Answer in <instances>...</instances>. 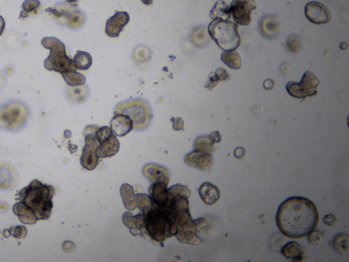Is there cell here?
Wrapping results in <instances>:
<instances>
[{"label": "cell", "instance_id": "obj_1", "mask_svg": "<svg viewBox=\"0 0 349 262\" xmlns=\"http://www.w3.org/2000/svg\"><path fill=\"white\" fill-rule=\"evenodd\" d=\"M276 220L282 233L291 239H300L315 229L319 214L312 202L307 198L292 197L280 204Z\"/></svg>", "mask_w": 349, "mask_h": 262}, {"label": "cell", "instance_id": "obj_2", "mask_svg": "<svg viewBox=\"0 0 349 262\" xmlns=\"http://www.w3.org/2000/svg\"><path fill=\"white\" fill-rule=\"evenodd\" d=\"M55 193L56 189L52 185L42 183L35 179L18 193L17 201L30 208L38 221L47 220L52 212V199Z\"/></svg>", "mask_w": 349, "mask_h": 262}, {"label": "cell", "instance_id": "obj_3", "mask_svg": "<svg viewBox=\"0 0 349 262\" xmlns=\"http://www.w3.org/2000/svg\"><path fill=\"white\" fill-rule=\"evenodd\" d=\"M42 44L50 50V54L44 61V66L49 71L63 74L76 70V65L73 60L66 54V46L62 41L55 37H45L42 40Z\"/></svg>", "mask_w": 349, "mask_h": 262}, {"label": "cell", "instance_id": "obj_4", "mask_svg": "<svg viewBox=\"0 0 349 262\" xmlns=\"http://www.w3.org/2000/svg\"><path fill=\"white\" fill-rule=\"evenodd\" d=\"M208 32L224 51L235 50L240 46L241 39L237 25L229 20H213L208 26Z\"/></svg>", "mask_w": 349, "mask_h": 262}, {"label": "cell", "instance_id": "obj_5", "mask_svg": "<svg viewBox=\"0 0 349 262\" xmlns=\"http://www.w3.org/2000/svg\"><path fill=\"white\" fill-rule=\"evenodd\" d=\"M29 110L23 101H13L0 105V128L2 130H20L26 123Z\"/></svg>", "mask_w": 349, "mask_h": 262}, {"label": "cell", "instance_id": "obj_6", "mask_svg": "<svg viewBox=\"0 0 349 262\" xmlns=\"http://www.w3.org/2000/svg\"><path fill=\"white\" fill-rule=\"evenodd\" d=\"M319 84L320 81L316 76L312 72L307 71L304 74L300 82L295 81L287 82L286 89L292 97L303 99L317 94Z\"/></svg>", "mask_w": 349, "mask_h": 262}, {"label": "cell", "instance_id": "obj_7", "mask_svg": "<svg viewBox=\"0 0 349 262\" xmlns=\"http://www.w3.org/2000/svg\"><path fill=\"white\" fill-rule=\"evenodd\" d=\"M120 107L119 112L130 117L137 127H144L148 121L149 110L142 101H128Z\"/></svg>", "mask_w": 349, "mask_h": 262}, {"label": "cell", "instance_id": "obj_8", "mask_svg": "<svg viewBox=\"0 0 349 262\" xmlns=\"http://www.w3.org/2000/svg\"><path fill=\"white\" fill-rule=\"evenodd\" d=\"M85 145L82 149V156L81 157V164L87 170H94L99 163L98 149L99 145L96 142L95 134H85Z\"/></svg>", "mask_w": 349, "mask_h": 262}, {"label": "cell", "instance_id": "obj_9", "mask_svg": "<svg viewBox=\"0 0 349 262\" xmlns=\"http://www.w3.org/2000/svg\"><path fill=\"white\" fill-rule=\"evenodd\" d=\"M230 8L236 23L248 25L251 22V12L257 8V3L254 0H233Z\"/></svg>", "mask_w": 349, "mask_h": 262}, {"label": "cell", "instance_id": "obj_10", "mask_svg": "<svg viewBox=\"0 0 349 262\" xmlns=\"http://www.w3.org/2000/svg\"><path fill=\"white\" fill-rule=\"evenodd\" d=\"M305 15L308 20L314 24L327 23L331 19L329 10L317 1H311L306 5Z\"/></svg>", "mask_w": 349, "mask_h": 262}, {"label": "cell", "instance_id": "obj_11", "mask_svg": "<svg viewBox=\"0 0 349 262\" xmlns=\"http://www.w3.org/2000/svg\"><path fill=\"white\" fill-rule=\"evenodd\" d=\"M130 21V16L126 12H118L110 17L106 24V35L110 37H118L123 27Z\"/></svg>", "mask_w": 349, "mask_h": 262}, {"label": "cell", "instance_id": "obj_12", "mask_svg": "<svg viewBox=\"0 0 349 262\" xmlns=\"http://www.w3.org/2000/svg\"><path fill=\"white\" fill-rule=\"evenodd\" d=\"M111 129L116 136L122 137L131 132L134 127L131 119L124 114H118L111 120Z\"/></svg>", "mask_w": 349, "mask_h": 262}, {"label": "cell", "instance_id": "obj_13", "mask_svg": "<svg viewBox=\"0 0 349 262\" xmlns=\"http://www.w3.org/2000/svg\"><path fill=\"white\" fill-rule=\"evenodd\" d=\"M122 220L125 226L130 229V232L133 235H140L145 232L146 223L145 215L144 214H139L133 217L131 213L126 212L123 214Z\"/></svg>", "mask_w": 349, "mask_h": 262}, {"label": "cell", "instance_id": "obj_14", "mask_svg": "<svg viewBox=\"0 0 349 262\" xmlns=\"http://www.w3.org/2000/svg\"><path fill=\"white\" fill-rule=\"evenodd\" d=\"M187 164L197 167L202 170H208L213 165V158L210 154L195 151L185 157Z\"/></svg>", "mask_w": 349, "mask_h": 262}, {"label": "cell", "instance_id": "obj_15", "mask_svg": "<svg viewBox=\"0 0 349 262\" xmlns=\"http://www.w3.org/2000/svg\"><path fill=\"white\" fill-rule=\"evenodd\" d=\"M18 179L15 169L6 163H0V189H7L13 187Z\"/></svg>", "mask_w": 349, "mask_h": 262}, {"label": "cell", "instance_id": "obj_16", "mask_svg": "<svg viewBox=\"0 0 349 262\" xmlns=\"http://www.w3.org/2000/svg\"><path fill=\"white\" fill-rule=\"evenodd\" d=\"M195 224L193 221H190L178 227L177 237L184 243H190V244H197L200 242V239L196 235L197 232Z\"/></svg>", "mask_w": 349, "mask_h": 262}, {"label": "cell", "instance_id": "obj_17", "mask_svg": "<svg viewBox=\"0 0 349 262\" xmlns=\"http://www.w3.org/2000/svg\"><path fill=\"white\" fill-rule=\"evenodd\" d=\"M167 182H154L152 187V197L154 202L158 205L159 207H167L168 201H169V196H168V191L166 189L168 185Z\"/></svg>", "mask_w": 349, "mask_h": 262}, {"label": "cell", "instance_id": "obj_18", "mask_svg": "<svg viewBox=\"0 0 349 262\" xmlns=\"http://www.w3.org/2000/svg\"><path fill=\"white\" fill-rule=\"evenodd\" d=\"M120 149V142L117 139L116 134L113 133L111 137L106 141L100 142L98 149L99 158H109L117 154Z\"/></svg>", "mask_w": 349, "mask_h": 262}, {"label": "cell", "instance_id": "obj_19", "mask_svg": "<svg viewBox=\"0 0 349 262\" xmlns=\"http://www.w3.org/2000/svg\"><path fill=\"white\" fill-rule=\"evenodd\" d=\"M199 194L203 201L207 205L215 204L219 200L221 192L214 184L204 182L199 189Z\"/></svg>", "mask_w": 349, "mask_h": 262}, {"label": "cell", "instance_id": "obj_20", "mask_svg": "<svg viewBox=\"0 0 349 262\" xmlns=\"http://www.w3.org/2000/svg\"><path fill=\"white\" fill-rule=\"evenodd\" d=\"M13 213L20 219L22 223L34 225L38 222L33 211L25 206L21 202H17L13 206Z\"/></svg>", "mask_w": 349, "mask_h": 262}, {"label": "cell", "instance_id": "obj_21", "mask_svg": "<svg viewBox=\"0 0 349 262\" xmlns=\"http://www.w3.org/2000/svg\"><path fill=\"white\" fill-rule=\"evenodd\" d=\"M231 15V8L223 0L216 1L209 13V16L214 20H226L230 19Z\"/></svg>", "mask_w": 349, "mask_h": 262}, {"label": "cell", "instance_id": "obj_22", "mask_svg": "<svg viewBox=\"0 0 349 262\" xmlns=\"http://www.w3.org/2000/svg\"><path fill=\"white\" fill-rule=\"evenodd\" d=\"M281 253L288 260L293 262H301L303 260V251L298 243H287L281 249Z\"/></svg>", "mask_w": 349, "mask_h": 262}, {"label": "cell", "instance_id": "obj_23", "mask_svg": "<svg viewBox=\"0 0 349 262\" xmlns=\"http://www.w3.org/2000/svg\"><path fill=\"white\" fill-rule=\"evenodd\" d=\"M120 192L125 207L130 210H135L137 208L136 196L132 186L128 184H122Z\"/></svg>", "mask_w": 349, "mask_h": 262}, {"label": "cell", "instance_id": "obj_24", "mask_svg": "<svg viewBox=\"0 0 349 262\" xmlns=\"http://www.w3.org/2000/svg\"><path fill=\"white\" fill-rule=\"evenodd\" d=\"M146 176L152 180V182H165L168 183V177H166L164 169L159 168L155 165H149L144 169Z\"/></svg>", "mask_w": 349, "mask_h": 262}, {"label": "cell", "instance_id": "obj_25", "mask_svg": "<svg viewBox=\"0 0 349 262\" xmlns=\"http://www.w3.org/2000/svg\"><path fill=\"white\" fill-rule=\"evenodd\" d=\"M229 78V75H228L227 72L225 68H219L215 72L214 75L210 74L208 77V81L205 82V86L209 90H213L218 84H219L220 82L228 80Z\"/></svg>", "mask_w": 349, "mask_h": 262}, {"label": "cell", "instance_id": "obj_26", "mask_svg": "<svg viewBox=\"0 0 349 262\" xmlns=\"http://www.w3.org/2000/svg\"><path fill=\"white\" fill-rule=\"evenodd\" d=\"M221 60L229 68L237 70L242 66V59L240 54L235 50L225 51L222 53Z\"/></svg>", "mask_w": 349, "mask_h": 262}, {"label": "cell", "instance_id": "obj_27", "mask_svg": "<svg viewBox=\"0 0 349 262\" xmlns=\"http://www.w3.org/2000/svg\"><path fill=\"white\" fill-rule=\"evenodd\" d=\"M63 79L70 87L82 86L85 84L86 79L85 76L77 72L76 70H71L62 74Z\"/></svg>", "mask_w": 349, "mask_h": 262}, {"label": "cell", "instance_id": "obj_28", "mask_svg": "<svg viewBox=\"0 0 349 262\" xmlns=\"http://www.w3.org/2000/svg\"><path fill=\"white\" fill-rule=\"evenodd\" d=\"M73 61L77 69L85 70L90 68L92 64V58L88 53L78 51L74 57Z\"/></svg>", "mask_w": 349, "mask_h": 262}, {"label": "cell", "instance_id": "obj_29", "mask_svg": "<svg viewBox=\"0 0 349 262\" xmlns=\"http://www.w3.org/2000/svg\"><path fill=\"white\" fill-rule=\"evenodd\" d=\"M195 151L210 154L215 148V143L209 139V136H201L196 141L194 144Z\"/></svg>", "mask_w": 349, "mask_h": 262}, {"label": "cell", "instance_id": "obj_30", "mask_svg": "<svg viewBox=\"0 0 349 262\" xmlns=\"http://www.w3.org/2000/svg\"><path fill=\"white\" fill-rule=\"evenodd\" d=\"M135 196L137 207L141 208L144 215H147L152 210L153 202L152 199L147 195L144 194H137Z\"/></svg>", "mask_w": 349, "mask_h": 262}, {"label": "cell", "instance_id": "obj_31", "mask_svg": "<svg viewBox=\"0 0 349 262\" xmlns=\"http://www.w3.org/2000/svg\"><path fill=\"white\" fill-rule=\"evenodd\" d=\"M167 191L169 197L183 196V197L189 198L190 196V191L189 190L188 188L180 184L172 186Z\"/></svg>", "mask_w": 349, "mask_h": 262}, {"label": "cell", "instance_id": "obj_32", "mask_svg": "<svg viewBox=\"0 0 349 262\" xmlns=\"http://www.w3.org/2000/svg\"><path fill=\"white\" fill-rule=\"evenodd\" d=\"M40 5H41V1L39 0H25L22 3L23 10L21 13V17L23 18L28 17L29 13L37 10Z\"/></svg>", "mask_w": 349, "mask_h": 262}, {"label": "cell", "instance_id": "obj_33", "mask_svg": "<svg viewBox=\"0 0 349 262\" xmlns=\"http://www.w3.org/2000/svg\"><path fill=\"white\" fill-rule=\"evenodd\" d=\"M113 134L112 130L109 127L104 126L99 127V128L96 130L95 134L96 141H98V142L99 143L102 142L103 141L109 139Z\"/></svg>", "mask_w": 349, "mask_h": 262}, {"label": "cell", "instance_id": "obj_34", "mask_svg": "<svg viewBox=\"0 0 349 262\" xmlns=\"http://www.w3.org/2000/svg\"><path fill=\"white\" fill-rule=\"evenodd\" d=\"M73 87L70 88L68 90V96L69 99L72 101H79L80 99H82L85 94V89L78 86Z\"/></svg>", "mask_w": 349, "mask_h": 262}, {"label": "cell", "instance_id": "obj_35", "mask_svg": "<svg viewBox=\"0 0 349 262\" xmlns=\"http://www.w3.org/2000/svg\"><path fill=\"white\" fill-rule=\"evenodd\" d=\"M8 232L10 235L17 239H23L27 235V230L25 227L23 225H19V226H13L10 227Z\"/></svg>", "mask_w": 349, "mask_h": 262}, {"label": "cell", "instance_id": "obj_36", "mask_svg": "<svg viewBox=\"0 0 349 262\" xmlns=\"http://www.w3.org/2000/svg\"><path fill=\"white\" fill-rule=\"evenodd\" d=\"M276 23L273 20H266L263 23V29L264 32H267V34H273L274 30H276Z\"/></svg>", "mask_w": 349, "mask_h": 262}, {"label": "cell", "instance_id": "obj_37", "mask_svg": "<svg viewBox=\"0 0 349 262\" xmlns=\"http://www.w3.org/2000/svg\"><path fill=\"white\" fill-rule=\"evenodd\" d=\"M171 121L173 123V128L175 131L182 130L185 127V121L181 117H172Z\"/></svg>", "mask_w": 349, "mask_h": 262}, {"label": "cell", "instance_id": "obj_38", "mask_svg": "<svg viewBox=\"0 0 349 262\" xmlns=\"http://www.w3.org/2000/svg\"><path fill=\"white\" fill-rule=\"evenodd\" d=\"M287 43H288V46L289 49L292 46L295 45L297 51V50L300 49V46L302 45L300 40L297 39V38L295 37V36H291V37L288 40V42H287Z\"/></svg>", "mask_w": 349, "mask_h": 262}, {"label": "cell", "instance_id": "obj_39", "mask_svg": "<svg viewBox=\"0 0 349 262\" xmlns=\"http://www.w3.org/2000/svg\"><path fill=\"white\" fill-rule=\"evenodd\" d=\"M323 221V223L326 224V225H330V226L334 225L335 223H336V217H335L334 215H331V214H329V215H327L326 216H325Z\"/></svg>", "mask_w": 349, "mask_h": 262}, {"label": "cell", "instance_id": "obj_40", "mask_svg": "<svg viewBox=\"0 0 349 262\" xmlns=\"http://www.w3.org/2000/svg\"><path fill=\"white\" fill-rule=\"evenodd\" d=\"M81 20H82V17H81L80 15L75 14V15L70 17L69 24L71 25V27H77L81 23Z\"/></svg>", "mask_w": 349, "mask_h": 262}, {"label": "cell", "instance_id": "obj_41", "mask_svg": "<svg viewBox=\"0 0 349 262\" xmlns=\"http://www.w3.org/2000/svg\"><path fill=\"white\" fill-rule=\"evenodd\" d=\"M62 248L63 251H66L67 253L72 252L75 249V244L71 241H64L63 242Z\"/></svg>", "mask_w": 349, "mask_h": 262}, {"label": "cell", "instance_id": "obj_42", "mask_svg": "<svg viewBox=\"0 0 349 262\" xmlns=\"http://www.w3.org/2000/svg\"><path fill=\"white\" fill-rule=\"evenodd\" d=\"M209 138L213 142L215 143V144H216V143H219L221 142L222 139L221 134H220V132H218V131L211 133L210 135L209 136Z\"/></svg>", "mask_w": 349, "mask_h": 262}, {"label": "cell", "instance_id": "obj_43", "mask_svg": "<svg viewBox=\"0 0 349 262\" xmlns=\"http://www.w3.org/2000/svg\"><path fill=\"white\" fill-rule=\"evenodd\" d=\"M194 224H195L196 228L197 230H200L202 227L205 226L207 225V222L204 220V219H198V220L193 221Z\"/></svg>", "mask_w": 349, "mask_h": 262}, {"label": "cell", "instance_id": "obj_44", "mask_svg": "<svg viewBox=\"0 0 349 262\" xmlns=\"http://www.w3.org/2000/svg\"><path fill=\"white\" fill-rule=\"evenodd\" d=\"M246 151L244 148L242 147H237L236 149L235 150V152H234V156L235 158L237 159H242L244 156H245Z\"/></svg>", "mask_w": 349, "mask_h": 262}, {"label": "cell", "instance_id": "obj_45", "mask_svg": "<svg viewBox=\"0 0 349 262\" xmlns=\"http://www.w3.org/2000/svg\"><path fill=\"white\" fill-rule=\"evenodd\" d=\"M6 77L2 72L0 71V91L2 90L6 85Z\"/></svg>", "mask_w": 349, "mask_h": 262}, {"label": "cell", "instance_id": "obj_46", "mask_svg": "<svg viewBox=\"0 0 349 262\" xmlns=\"http://www.w3.org/2000/svg\"><path fill=\"white\" fill-rule=\"evenodd\" d=\"M274 81L272 79H267V80L265 81L264 86L265 89L269 90V89H272L273 87H274Z\"/></svg>", "mask_w": 349, "mask_h": 262}, {"label": "cell", "instance_id": "obj_47", "mask_svg": "<svg viewBox=\"0 0 349 262\" xmlns=\"http://www.w3.org/2000/svg\"><path fill=\"white\" fill-rule=\"evenodd\" d=\"M5 26H6L5 20H3V17L0 15V36L2 35L3 31H4Z\"/></svg>", "mask_w": 349, "mask_h": 262}, {"label": "cell", "instance_id": "obj_48", "mask_svg": "<svg viewBox=\"0 0 349 262\" xmlns=\"http://www.w3.org/2000/svg\"><path fill=\"white\" fill-rule=\"evenodd\" d=\"M77 148H78V146L77 145H75V144H68V150H69L70 152L71 153H74L76 152L77 151Z\"/></svg>", "mask_w": 349, "mask_h": 262}, {"label": "cell", "instance_id": "obj_49", "mask_svg": "<svg viewBox=\"0 0 349 262\" xmlns=\"http://www.w3.org/2000/svg\"><path fill=\"white\" fill-rule=\"evenodd\" d=\"M71 132H70V130L65 131L64 137L66 138V139H70V138L71 137Z\"/></svg>", "mask_w": 349, "mask_h": 262}, {"label": "cell", "instance_id": "obj_50", "mask_svg": "<svg viewBox=\"0 0 349 262\" xmlns=\"http://www.w3.org/2000/svg\"><path fill=\"white\" fill-rule=\"evenodd\" d=\"M153 1H154V0H142V2L144 3V4L147 5V6L152 5Z\"/></svg>", "mask_w": 349, "mask_h": 262}, {"label": "cell", "instance_id": "obj_51", "mask_svg": "<svg viewBox=\"0 0 349 262\" xmlns=\"http://www.w3.org/2000/svg\"><path fill=\"white\" fill-rule=\"evenodd\" d=\"M66 1L68 3H74V2H76L77 0H66Z\"/></svg>", "mask_w": 349, "mask_h": 262}]
</instances>
